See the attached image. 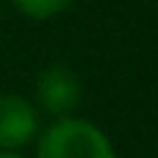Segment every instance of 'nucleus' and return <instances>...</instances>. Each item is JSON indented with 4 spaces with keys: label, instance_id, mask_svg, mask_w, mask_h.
Returning <instances> with one entry per match:
<instances>
[{
    "label": "nucleus",
    "instance_id": "5",
    "mask_svg": "<svg viewBox=\"0 0 158 158\" xmlns=\"http://www.w3.org/2000/svg\"><path fill=\"white\" fill-rule=\"evenodd\" d=\"M0 158H23L21 152H3V149H0Z\"/></svg>",
    "mask_w": 158,
    "mask_h": 158
},
{
    "label": "nucleus",
    "instance_id": "2",
    "mask_svg": "<svg viewBox=\"0 0 158 158\" xmlns=\"http://www.w3.org/2000/svg\"><path fill=\"white\" fill-rule=\"evenodd\" d=\"M82 102V82L68 64H50L35 79V108L50 120L70 117Z\"/></svg>",
    "mask_w": 158,
    "mask_h": 158
},
{
    "label": "nucleus",
    "instance_id": "4",
    "mask_svg": "<svg viewBox=\"0 0 158 158\" xmlns=\"http://www.w3.org/2000/svg\"><path fill=\"white\" fill-rule=\"evenodd\" d=\"M73 0H12L18 12L29 21H50V18H59L62 12L70 9Z\"/></svg>",
    "mask_w": 158,
    "mask_h": 158
},
{
    "label": "nucleus",
    "instance_id": "1",
    "mask_svg": "<svg viewBox=\"0 0 158 158\" xmlns=\"http://www.w3.org/2000/svg\"><path fill=\"white\" fill-rule=\"evenodd\" d=\"M32 143L35 158H117L108 132L76 114L50 120Z\"/></svg>",
    "mask_w": 158,
    "mask_h": 158
},
{
    "label": "nucleus",
    "instance_id": "3",
    "mask_svg": "<svg viewBox=\"0 0 158 158\" xmlns=\"http://www.w3.org/2000/svg\"><path fill=\"white\" fill-rule=\"evenodd\" d=\"M41 111L23 94H0V149L21 152L38 138Z\"/></svg>",
    "mask_w": 158,
    "mask_h": 158
}]
</instances>
